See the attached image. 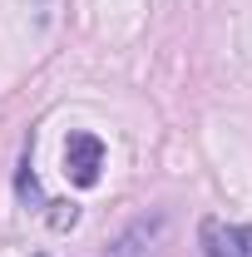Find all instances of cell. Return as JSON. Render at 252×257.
Returning a JSON list of instances; mask_svg holds the SVG:
<instances>
[{
	"label": "cell",
	"mask_w": 252,
	"mask_h": 257,
	"mask_svg": "<svg viewBox=\"0 0 252 257\" xmlns=\"http://www.w3.org/2000/svg\"><path fill=\"white\" fill-rule=\"evenodd\" d=\"M99 168H104V144H99L94 134L74 128V134L64 139V173H69V183L94 188V183H99Z\"/></svg>",
	"instance_id": "1"
},
{
	"label": "cell",
	"mask_w": 252,
	"mask_h": 257,
	"mask_svg": "<svg viewBox=\"0 0 252 257\" xmlns=\"http://www.w3.org/2000/svg\"><path fill=\"white\" fill-rule=\"evenodd\" d=\"M198 242H203V257H252V227L247 223H222V218H203Z\"/></svg>",
	"instance_id": "2"
},
{
	"label": "cell",
	"mask_w": 252,
	"mask_h": 257,
	"mask_svg": "<svg viewBox=\"0 0 252 257\" xmlns=\"http://www.w3.org/2000/svg\"><path fill=\"white\" fill-rule=\"evenodd\" d=\"M163 232H168V218H163V213H154V218H134V223L109 242L104 257H154V247L163 242Z\"/></svg>",
	"instance_id": "3"
}]
</instances>
